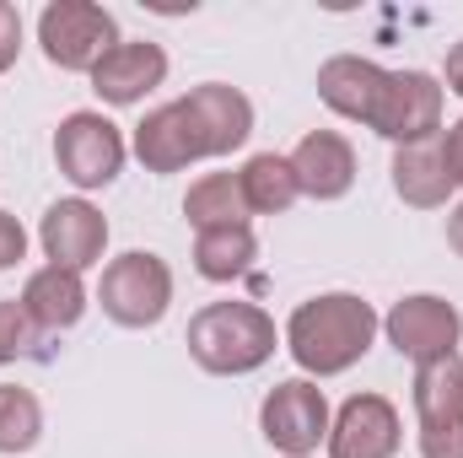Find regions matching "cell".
Instances as JSON below:
<instances>
[{
	"label": "cell",
	"mask_w": 463,
	"mask_h": 458,
	"mask_svg": "<svg viewBox=\"0 0 463 458\" xmlns=\"http://www.w3.org/2000/svg\"><path fill=\"white\" fill-rule=\"evenodd\" d=\"M38 248H43L49 264L87 275L92 264H103V248H109V216H103L87 195L54 200V205L43 211V222H38Z\"/></svg>",
	"instance_id": "9c48e42d"
},
{
	"label": "cell",
	"mask_w": 463,
	"mask_h": 458,
	"mask_svg": "<svg viewBox=\"0 0 463 458\" xmlns=\"http://www.w3.org/2000/svg\"><path fill=\"white\" fill-rule=\"evenodd\" d=\"M43 443V405L22 383H0V453H33Z\"/></svg>",
	"instance_id": "7402d4cb"
},
{
	"label": "cell",
	"mask_w": 463,
	"mask_h": 458,
	"mask_svg": "<svg viewBox=\"0 0 463 458\" xmlns=\"http://www.w3.org/2000/svg\"><path fill=\"white\" fill-rule=\"evenodd\" d=\"M259 259V237L253 227H211V232H194V270L216 286H227L237 275H248Z\"/></svg>",
	"instance_id": "44dd1931"
},
{
	"label": "cell",
	"mask_w": 463,
	"mask_h": 458,
	"mask_svg": "<svg viewBox=\"0 0 463 458\" xmlns=\"http://www.w3.org/2000/svg\"><path fill=\"white\" fill-rule=\"evenodd\" d=\"M275 319L259 302H205L189 319V356L211 377H248L275 356Z\"/></svg>",
	"instance_id": "7a4b0ae2"
},
{
	"label": "cell",
	"mask_w": 463,
	"mask_h": 458,
	"mask_svg": "<svg viewBox=\"0 0 463 458\" xmlns=\"http://www.w3.org/2000/svg\"><path fill=\"white\" fill-rule=\"evenodd\" d=\"M377 329H383V319H377V308L366 302V297H355V291H318V297H307L291 319H286V350H291V361L302 367V377H340L350 372L372 340H377Z\"/></svg>",
	"instance_id": "6da1fadb"
},
{
	"label": "cell",
	"mask_w": 463,
	"mask_h": 458,
	"mask_svg": "<svg viewBox=\"0 0 463 458\" xmlns=\"http://www.w3.org/2000/svg\"><path fill=\"white\" fill-rule=\"evenodd\" d=\"M383 335H388V345H393L404 361L426 367V361H437V356H453V350H458L463 313L448 302V297H437V291H415V297H399V302L388 308Z\"/></svg>",
	"instance_id": "ba28073f"
},
{
	"label": "cell",
	"mask_w": 463,
	"mask_h": 458,
	"mask_svg": "<svg viewBox=\"0 0 463 458\" xmlns=\"http://www.w3.org/2000/svg\"><path fill=\"white\" fill-rule=\"evenodd\" d=\"M404 443L399 410L383 394H350L329 421V458H393Z\"/></svg>",
	"instance_id": "30bf717a"
},
{
	"label": "cell",
	"mask_w": 463,
	"mask_h": 458,
	"mask_svg": "<svg viewBox=\"0 0 463 458\" xmlns=\"http://www.w3.org/2000/svg\"><path fill=\"white\" fill-rule=\"evenodd\" d=\"M415 421L420 426H458L463 421V350L415 367Z\"/></svg>",
	"instance_id": "ac0fdd59"
},
{
	"label": "cell",
	"mask_w": 463,
	"mask_h": 458,
	"mask_svg": "<svg viewBox=\"0 0 463 458\" xmlns=\"http://www.w3.org/2000/svg\"><path fill=\"white\" fill-rule=\"evenodd\" d=\"M129 151L140 157L146 173H184V167L205 162L200 135H194V124H189V114H184V103H162V109H151V114L135 124Z\"/></svg>",
	"instance_id": "5bb4252c"
},
{
	"label": "cell",
	"mask_w": 463,
	"mask_h": 458,
	"mask_svg": "<svg viewBox=\"0 0 463 458\" xmlns=\"http://www.w3.org/2000/svg\"><path fill=\"white\" fill-rule=\"evenodd\" d=\"M16 302L27 308V319H33L43 335H60V329H76V324L87 319V281H81L76 270L43 264V270L27 275V286H22Z\"/></svg>",
	"instance_id": "e0dca14e"
},
{
	"label": "cell",
	"mask_w": 463,
	"mask_h": 458,
	"mask_svg": "<svg viewBox=\"0 0 463 458\" xmlns=\"http://www.w3.org/2000/svg\"><path fill=\"white\" fill-rule=\"evenodd\" d=\"M442 92H453L463 103V38L448 49V71H442Z\"/></svg>",
	"instance_id": "4316f807"
},
{
	"label": "cell",
	"mask_w": 463,
	"mask_h": 458,
	"mask_svg": "<svg viewBox=\"0 0 463 458\" xmlns=\"http://www.w3.org/2000/svg\"><path fill=\"white\" fill-rule=\"evenodd\" d=\"M329 421H335V410H329V399L313 377H286L259 405V432L280 458L318 453L329 443Z\"/></svg>",
	"instance_id": "8992f818"
},
{
	"label": "cell",
	"mask_w": 463,
	"mask_h": 458,
	"mask_svg": "<svg viewBox=\"0 0 463 458\" xmlns=\"http://www.w3.org/2000/svg\"><path fill=\"white\" fill-rule=\"evenodd\" d=\"M393 195L415 211H442L453 195H458V173L442 151V135L437 140H420V146H399L393 151Z\"/></svg>",
	"instance_id": "9a60e30c"
},
{
	"label": "cell",
	"mask_w": 463,
	"mask_h": 458,
	"mask_svg": "<svg viewBox=\"0 0 463 458\" xmlns=\"http://www.w3.org/2000/svg\"><path fill=\"white\" fill-rule=\"evenodd\" d=\"M442 151H448V162H453V173H458V189H463V119H453V124L442 129Z\"/></svg>",
	"instance_id": "83f0119b"
},
{
	"label": "cell",
	"mask_w": 463,
	"mask_h": 458,
	"mask_svg": "<svg viewBox=\"0 0 463 458\" xmlns=\"http://www.w3.org/2000/svg\"><path fill=\"white\" fill-rule=\"evenodd\" d=\"M98 302L118 329H156L173 308V270L151 248H129L103 264Z\"/></svg>",
	"instance_id": "277c9868"
},
{
	"label": "cell",
	"mask_w": 463,
	"mask_h": 458,
	"mask_svg": "<svg viewBox=\"0 0 463 458\" xmlns=\"http://www.w3.org/2000/svg\"><path fill=\"white\" fill-rule=\"evenodd\" d=\"M118 22L109 5L98 0H49L38 11V49L54 71H71V76H92L98 60L118 49Z\"/></svg>",
	"instance_id": "3957f363"
},
{
	"label": "cell",
	"mask_w": 463,
	"mask_h": 458,
	"mask_svg": "<svg viewBox=\"0 0 463 458\" xmlns=\"http://www.w3.org/2000/svg\"><path fill=\"white\" fill-rule=\"evenodd\" d=\"M43 345V329L27 319V308L11 297V302H0V361H22V356H43L38 350Z\"/></svg>",
	"instance_id": "603a6c76"
},
{
	"label": "cell",
	"mask_w": 463,
	"mask_h": 458,
	"mask_svg": "<svg viewBox=\"0 0 463 458\" xmlns=\"http://www.w3.org/2000/svg\"><path fill=\"white\" fill-rule=\"evenodd\" d=\"M291 173L307 200H345L355 189V146L340 129H307L291 151Z\"/></svg>",
	"instance_id": "4fadbf2b"
},
{
	"label": "cell",
	"mask_w": 463,
	"mask_h": 458,
	"mask_svg": "<svg viewBox=\"0 0 463 458\" xmlns=\"http://www.w3.org/2000/svg\"><path fill=\"white\" fill-rule=\"evenodd\" d=\"M420 458H463V421L458 426H420Z\"/></svg>",
	"instance_id": "cb8c5ba5"
},
{
	"label": "cell",
	"mask_w": 463,
	"mask_h": 458,
	"mask_svg": "<svg viewBox=\"0 0 463 458\" xmlns=\"http://www.w3.org/2000/svg\"><path fill=\"white\" fill-rule=\"evenodd\" d=\"M124 157H129L124 129L109 114H98V109H76V114L60 119V129H54V162H60V173L81 195L109 189L124 173Z\"/></svg>",
	"instance_id": "5b68a950"
},
{
	"label": "cell",
	"mask_w": 463,
	"mask_h": 458,
	"mask_svg": "<svg viewBox=\"0 0 463 458\" xmlns=\"http://www.w3.org/2000/svg\"><path fill=\"white\" fill-rule=\"evenodd\" d=\"M178 103H184V114L194 124L205 157H232V151L248 146V135H253V103L237 87H227V81H200Z\"/></svg>",
	"instance_id": "8fae6325"
},
{
	"label": "cell",
	"mask_w": 463,
	"mask_h": 458,
	"mask_svg": "<svg viewBox=\"0 0 463 458\" xmlns=\"http://www.w3.org/2000/svg\"><path fill=\"white\" fill-rule=\"evenodd\" d=\"M448 248L463 259V200L453 205V216H448Z\"/></svg>",
	"instance_id": "f1b7e54d"
},
{
	"label": "cell",
	"mask_w": 463,
	"mask_h": 458,
	"mask_svg": "<svg viewBox=\"0 0 463 458\" xmlns=\"http://www.w3.org/2000/svg\"><path fill=\"white\" fill-rule=\"evenodd\" d=\"M237 184H242L248 216H286V211L302 200L297 173H291V157H280V151H259V157H248L242 173H237Z\"/></svg>",
	"instance_id": "d6986e66"
},
{
	"label": "cell",
	"mask_w": 463,
	"mask_h": 458,
	"mask_svg": "<svg viewBox=\"0 0 463 458\" xmlns=\"http://www.w3.org/2000/svg\"><path fill=\"white\" fill-rule=\"evenodd\" d=\"M167 81V49L151 43V38H124L118 49H109L92 71V92L109 103V109H135L146 103L156 87Z\"/></svg>",
	"instance_id": "7c38bea8"
},
{
	"label": "cell",
	"mask_w": 463,
	"mask_h": 458,
	"mask_svg": "<svg viewBox=\"0 0 463 458\" xmlns=\"http://www.w3.org/2000/svg\"><path fill=\"white\" fill-rule=\"evenodd\" d=\"M442 81L431 71H388V87L377 98V114H372V135L393 140V146H420V140H437L442 135Z\"/></svg>",
	"instance_id": "52a82bcc"
},
{
	"label": "cell",
	"mask_w": 463,
	"mask_h": 458,
	"mask_svg": "<svg viewBox=\"0 0 463 458\" xmlns=\"http://www.w3.org/2000/svg\"><path fill=\"white\" fill-rule=\"evenodd\" d=\"M22 259H27V227L11 211H0V270H16Z\"/></svg>",
	"instance_id": "484cf974"
},
{
	"label": "cell",
	"mask_w": 463,
	"mask_h": 458,
	"mask_svg": "<svg viewBox=\"0 0 463 458\" xmlns=\"http://www.w3.org/2000/svg\"><path fill=\"white\" fill-rule=\"evenodd\" d=\"M383 87H388V71H383L377 60L335 54V60L318 65V98H324V109L350 119V124H372Z\"/></svg>",
	"instance_id": "2e32d148"
},
{
	"label": "cell",
	"mask_w": 463,
	"mask_h": 458,
	"mask_svg": "<svg viewBox=\"0 0 463 458\" xmlns=\"http://www.w3.org/2000/svg\"><path fill=\"white\" fill-rule=\"evenodd\" d=\"M184 216H189L194 232L248 227V200H242L237 173H205V178H194L189 195H184Z\"/></svg>",
	"instance_id": "ffe728a7"
},
{
	"label": "cell",
	"mask_w": 463,
	"mask_h": 458,
	"mask_svg": "<svg viewBox=\"0 0 463 458\" xmlns=\"http://www.w3.org/2000/svg\"><path fill=\"white\" fill-rule=\"evenodd\" d=\"M16 54H22V11L0 0V76L16 65Z\"/></svg>",
	"instance_id": "d4e9b609"
}]
</instances>
